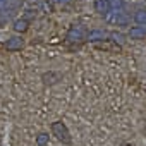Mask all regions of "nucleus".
<instances>
[{
    "label": "nucleus",
    "mask_w": 146,
    "mask_h": 146,
    "mask_svg": "<svg viewBox=\"0 0 146 146\" xmlns=\"http://www.w3.org/2000/svg\"><path fill=\"white\" fill-rule=\"evenodd\" d=\"M103 19L112 26H125L129 23V17L125 16V12H122V9H112L103 16Z\"/></svg>",
    "instance_id": "1"
},
{
    "label": "nucleus",
    "mask_w": 146,
    "mask_h": 146,
    "mask_svg": "<svg viewBox=\"0 0 146 146\" xmlns=\"http://www.w3.org/2000/svg\"><path fill=\"white\" fill-rule=\"evenodd\" d=\"M52 134L64 144H70V132L67 129V125L62 120H57L52 124Z\"/></svg>",
    "instance_id": "2"
},
{
    "label": "nucleus",
    "mask_w": 146,
    "mask_h": 146,
    "mask_svg": "<svg viewBox=\"0 0 146 146\" xmlns=\"http://www.w3.org/2000/svg\"><path fill=\"white\" fill-rule=\"evenodd\" d=\"M86 29L81 26V24H72L67 31V36H65V41L67 43H76V41H81V40H86Z\"/></svg>",
    "instance_id": "3"
},
{
    "label": "nucleus",
    "mask_w": 146,
    "mask_h": 146,
    "mask_svg": "<svg viewBox=\"0 0 146 146\" xmlns=\"http://www.w3.org/2000/svg\"><path fill=\"white\" fill-rule=\"evenodd\" d=\"M108 36H110V33H107L103 29H90L86 33V41H90V43H100V41H105Z\"/></svg>",
    "instance_id": "4"
},
{
    "label": "nucleus",
    "mask_w": 146,
    "mask_h": 146,
    "mask_svg": "<svg viewBox=\"0 0 146 146\" xmlns=\"http://www.w3.org/2000/svg\"><path fill=\"white\" fill-rule=\"evenodd\" d=\"M24 46V40L23 36H11L7 41H5V50L7 52H17Z\"/></svg>",
    "instance_id": "5"
},
{
    "label": "nucleus",
    "mask_w": 146,
    "mask_h": 146,
    "mask_svg": "<svg viewBox=\"0 0 146 146\" xmlns=\"http://www.w3.org/2000/svg\"><path fill=\"white\" fill-rule=\"evenodd\" d=\"M127 36L131 40H144L146 38V26H134V28H131Z\"/></svg>",
    "instance_id": "6"
},
{
    "label": "nucleus",
    "mask_w": 146,
    "mask_h": 146,
    "mask_svg": "<svg viewBox=\"0 0 146 146\" xmlns=\"http://www.w3.org/2000/svg\"><path fill=\"white\" fill-rule=\"evenodd\" d=\"M12 28H14V31H16V33L23 35V33H26V31L29 29V21H28V19H24V17H21V19H16Z\"/></svg>",
    "instance_id": "7"
},
{
    "label": "nucleus",
    "mask_w": 146,
    "mask_h": 146,
    "mask_svg": "<svg viewBox=\"0 0 146 146\" xmlns=\"http://www.w3.org/2000/svg\"><path fill=\"white\" fill-rule=\"evenodd\" d=\"M93 7H95V11H96L98 14H102V16H105L107 12H110V11H112L110 4H108V2H105V0H95Z\"/></svg>",
    "instance_id": "8"
},
{
    "label": "nucleus",
    "mask_w": 146,
    "mask_h": 146,
    "mask_svg": "<svg viewBox=\"0 0 146 146\" xmlns=\"http://www.w3.org/2000/svg\"><path fill=\"white\" fill-rule=\"evenodd\" d=\"M38 11L43 14H52L53 12V2L52 0H38Z\"/></svg>",
    "instance_id": "9"
},
{
    "label": "nucleus",
    "mask_w": 146,
    "mask_h": 146,
    "mask_svg": "<svg viewBox=\"0 0 146 146\" xmlns=\"http://www.w3.org/2000/svg\"><path fill=\"white\" fill-rule=\"evenodd\" d=\"M134 21L137 23V26H146V11H137L134 14Z\"/></svg>",
    "instance_id": "10"
},
{
    "label": "nucleus",
    "mask_w": 146,
    "mask_h": 146,
    "mask_svg": "<svg viewBox=\"0 0 146 146\" xmlns=\"http://www.w3.org/2000/svg\"><path fill=\"white\" fill-rule=\"evenodd\" d=\"M48 141H50V136H48L46 132H40V134L36 136V143H38L40 146H46Z\"/></svg>",
    "instance_id": "11"
},
{
    "label": "nucleus",
    "mask_w": 146,
    "mask_h": 146,
    "mask_svg": "<svg viewBox=\"0 0 146 146\" xmlns=\"http://www.w3.org/2000/svg\"><path fill=\"white\" fill-rule=\"evenodd\" d=\"M53 78H55V79H60V76H58V74H53V72H50V74H45V76H43V79H45L46 84H53V83H55Z\"/></svg>",
    "instance_id": "12"
},
{
    "label": "nucleus",
    "mask_w": 146,
    "mask_h": 146,
    "mask_svg": "<svg viewBox=\"0 0 146 146\" xmlns=\"http://www.w3.org/2000/svg\"><path fill=\"white\" fill-rule=\"evenodd\" d=\"M108 38H112V41H115V43H124V35H120V33H117V31L110 33Z\"/></svg>",
    "instance_id": "13"
},
{
    "label": "nucleus",
    "mask_w": 146,
    "mask_h": 146,
    "mask_svg": "<svg viewBox=\"0 0 146 146\" xmlns=\"http://www.w3.org/2000/svg\"><path fill=\"white\" fill-rule=\"evenodd\" d=\"M12 7V0H0V12Z\"/></svg>",
    "instance_id": "14"
},
{
    "label": "nucleus",
    "mask_w": 146,
    "mask_h": 146,
    "mask_svg": "<svg viewBox=\"0 0 146 146\" xmlns=\"http://www.w3.org/2000/svg\"><path fill=\"white\" fill-rule=\"evenodd\" d=\"M52 2H53V4H67L69 0H52Z\"/></svg>",
    "instance_id": "15"
},
{
    "label": "nucleus",
    "mask_w": 146,
    "mask_h": 146,
    "mask_svg": "<svg viewBox=\"0 0 146 146\" xmlns=\"http://www.w3.org/2000/svg\"><path fill=\"white\" fill-rule=\"evenodd\" d=\"M105 2H108V4H112V2H113V0H105Z\"/></svg>",
    "instance_id": "16"
}]
</instances>
